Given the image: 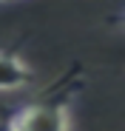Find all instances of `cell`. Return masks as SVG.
Instances as JSON below:
<instances>
[{"label": "cell", "instance_id": "obj_1", "mask_svg": "<svg viewBox=\"0 0 125 131\" xmlns=\"http://www.w3.org/2000/svg\"><path fill=\"white\" fill-rule=\"evenodd\" d=\"M77 85H80V71L71 69L48 89V94L14 108V131H74L71 97Z\"/></svg>", "mask_w": 125, "mask_h": 131}, {"label": "cell", "instance_id": "obj_2", "mask_svg": "<svg viewBox=\"0 0 125 131\" xmlns=\"http://www.w3.org/2000/svg\"><path fill=\"white\" fill-rule=\"evenodd\" d=\"M34 83V69L14 49H0V94L23 91Z\"/></svg>", "mask_w": 125, "mask_h": 131}, {"label": "cell", "instance_id": "obj_3", "mask_svg": "<svg viewBox=\"0 0 125 131\" xmlns=\"http://www.w3.org/2000/svg\"><path fill=\"white\" fill-rule=\"evenodd\" d=\"M0 131H14V111L0 105Z\"/></svg>", "mask_w": 125, "mask_h": 131}, {"label": "cell", "instance_id": "obj_4", "mask_svg": "<svg viewBox=\"0 0 125 131\" xmlns=\"http://www.w3.org/2000/svg\"><path fill=\"white\" fill-rule=\"evenodd\" d=\"M111 23H117V26H122V29H125V9H119L117 14H111Z\"/></svg>", "mask_w": 125, "mask_h": 131}, {"label": "cell", "instance_id": "obj_5", "mask_svg": "<svg viewBox=\"0 0 125 131\" xmlns=\"http://www.w3.org/2000/svg\"><path fill=\"white\" fill-rule=\"evenodd\" d=\"M0 3H9V0H0Z\"/></svg>", "mask_w": 125, "mask_h": 131}]
</instances>
